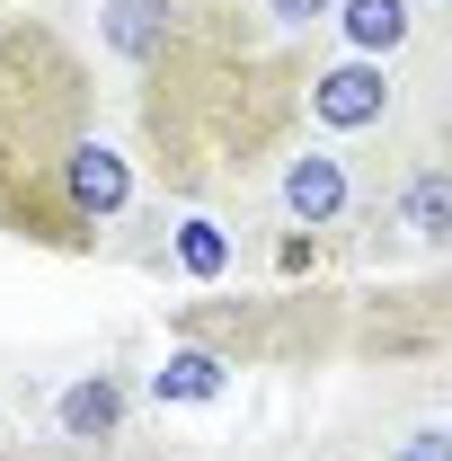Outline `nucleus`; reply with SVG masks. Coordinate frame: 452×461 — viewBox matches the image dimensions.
<instances>
[{
    "mask_svg": "<svg viewBox=\"0 0 452 461\" xmlns=\"http://www.w3.org/2000/svg\"><path fill=\"white\" fill-rule=\"evenodd\" d=\"M133 124L160 195H231L302 124L311 45H267L240 0H177V36L133 71Z\"/></svg>",
    "mask_w": 452,
    "mask_h": 461,
    "instance_id": "1",
    "label": "nucleus"
},
{
    "mask_svg": "<svg viewBox=\"0 0 452 461\" xmlns=\"http://www.w3.org/2000/svg\"><path fill=\"white\" fill-rule=\"evenodd\" d=\"M133 204V160L98 124V71L54 18H0V240L98 258Z\"/></svg>",
    "mask_w": 452,
    "mask_h": 461,
    "instance_id": "2",
    "label": "nucleus"
},
{
    "mask_svg": "<svg viewBox=\"0 0 452 461\" xmlns=\"http://www.w3.org/2000/svg\"><path fill=\"white\" fill-rule=\"evenodd\" d=\"M302 115L320 133H382L399 115V80L391 62H364V54H311V80H302Z\"/></svg>",
    "mask_w": 452,
    "mask_h": 461,
    "instance_id": "3",
    "label": "nucleus"
},
{
    "mask_svg": "<svg viewBox=\"0 0 452 461\" xmlns=\"http://www.w3.org/2000/svg\"><path fill=\"white\" fill-rule=\"evenodd\" d=\"M276 213L293 230H346L364 213V177H355V151L338 142H302L276 160Z\"/></svg>",
    "mask_w": 452,
    "mask_h": 461,
    "instance_id": "4",
    "label": "nucleus"
},
{
    "mask_svg": "<svg viewBox=\"0 0 452 461\" xmlns=\"http://www.w3.org/2000/svg\"><path fill=\"white\" fill-rule=\"evenodd\" d=\"M329 27H338V54H364V62H399L426 36V18H417L408 0H338Z\"/></svg>",
    "mask_w": 452,
    "mask_h": 461,
    "instance_id": "5",
    "label": "nucleus"
},
{
    "mask_svg": "<svg viewBox=\"0 0 452 461\" xmlns=\"http://www.w3.org/2000/svg\"><path fill=\"white\" fill-rule=\"evenodd\" d=\"M169 36H177V0H107V9H98V45H107L124 71H142Z\"/></svg>",
    "mask_w": 452,
    "mask_h": 461,
    "instance_id": "6",
    "label": "nucleus"
},
{
    "mask_svg": "<svg viewBox=\"0 0 452 461\" xmlns=\"http://www.w3.org/2000/svg\"><path fill=\"white\" fill-rule=\"evenodd\" d=\"M54 426H62V444H107L115 426H124V382L115 373H80L54 400Z\"/></svg>",
    "mask_w": 452,
    "mask_h": 461,
    "instance_id": "7",
    "label": "nucleus"
},
{
    "mask_svg": "<svg viewBox=\"0 0 452 461\" xmlns=\"http://www.w3.org/2000/svg\"><path fill=\"white\" fill-rule=\"evenodd\" d=\"M222 382H231V364H222V355H213V346H195V338H177L169 346V364H160V373H151V400H160V408H213V400H222Z\"/></svg>",
    "mask_w": 452,
    "mask_h": 461,
    "instance_id": "8",
    "label": "nucleus"
},
{
    "mask_svg": "<svg viewBox=\"0 0 452 461\" xmlns=\"http://www.w3.org/2000/svg\"><path fill=\"white\" fill-rule=\"evenodd\" d=\"M391 222L408 230L417 249H444V240H452V177H444V160H417V169H408Z\"/></svg>",
    "mask_w": 452,
    "mask_h": 461,
    "instance_id": "9",
    "label": "nucleus"
},
{
    "mask_svg": "<svg viewBox=\"0 0 452 461\" xmlns=\"http://www.w3.org/2000/svg\"><path fill=\"white\" fill-rule=\"evenodd\" d=\"M169 258H177V276H195V285H213V276H231V230L213 222V213H186L177 222V240H169Z\"/></svg>",
    "mask_w": 452,
    "mask_h": 461,
    "instance_id": "10",
    "label": "nucleus"
},
{
    "mask_svg": "<svg viewBox=\"0 0 452 461\" xmlns=\"http://www.w3.org/2000/svg\"><path fill=\"white\" fill-rule=\"evenodd\" d=\"M329 9H338V0H267V18H276L284 36H311V27H320Z\"/></svg>",
    "mask_w": 452,
    "mask_h": 461,
    "instance_id": "11",
    "label": "nucleus"
},
{
    "mask_svg": "<svg viewBox=\"0 0 452 461\" xmlns=\"http://www.w3.org/2000/svg\"><path fill=\"white\" fill-rule=\"evenodd\" d=\"M399 461H444V426H426V435H408V453Z\"/></svg>",
    "mask_w": 452,
    "mask_h": 461,
    "instance_id": "12",
    "label": "nucleus"
},
{
    "mask_svg": "<svg viewBox=\"0 0 452 461\" xmlns=\"http://www.w3.org/2000/svg\"><path fill=\"white\" fill-rule=\"evenodd\" d=\"M408 9H417V18H426V27H435V18H444V0H408Z\"/></svg>",
    "mask_w": 452,
    "mask_h": 461,
    "instance_id": "13",
    "label": "nucleus"
},
{
    "mask_svg": "<svg viewBox=\"0 0 452 461\" xmlns=\"http://www.w3.org/2000/svg\"><path fill=\"white\" fill-rule=\"evenodd\" d=\"M0 9H9V0H0Z\"/></svg>",
    "mask_w": 452,
    "mask_h": 461,
    "instance_id": "14",
    "label": "nucleus"
}]
</instances>
